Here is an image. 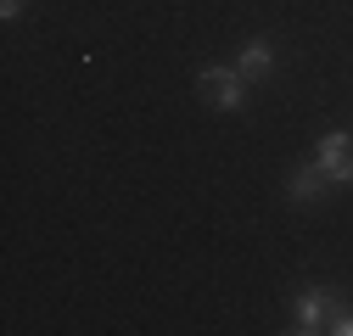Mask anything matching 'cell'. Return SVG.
I'll return each mask as SVG.
<instances>
[{
	"instance_id": "6da1fadb",
	"label": "cell",
	"mask_w": 353,
	"mask_h": 336,
	"mask_svg": "<svg viewBox=\"0 0 353 336\" xmlns=\"http://www.w3.org/2000/svg\"><path fill=\"white\" fill-rule=\"evenodd\" d=\"M241 67H202V78H196V90L219 107V112H236L241 107Z\"/></svg>"
},
{
	"instance_id": "7a4b0ae2",
	"label": "cell",
	"mask_w": 353,
	"mask_h": 336,
	"mask_svg": "<svg viewBox=\"0 0 353 336\" xmlns=\"http://www.w3.org/2000/svg\"><path fill=\"white\" fill-rule=\"evenodd\" d=\"M314 162L325 168L331 185H347V180H353V140H347L342 129H331V135L314 146Z\"/></svg>"
},
{
	"instance_id": "3957f363",
	"label": "cell",
	"mask_w": 353,
	"mask_h": 336,
	"mask_svg": "<svg viewBox=\"0 0 353 336\" xmlns=\"http://www.w3.org/2000/svg\"><path fill=\"white\" fill-rule=\"evenodd\" d=\"M331 308H336V297H325V291H308V297H297V330H325V319H331Z\"/></svg>"
},
{
	"instance_id": "277c9868",
	"label": "cell",
	"mask_w": 353,
	"mask_h": 336,
	"mask_svg": "<svg viewBox=\"0 0 353 336\" xmlns=\"http://www.w3.org/2000/svg\"><path fill=\"white\" fill-rule=\"evenodd\" d=\"M236 67H241V78H270V67H275V51L263 45V39H252V45L241 51V62H236Z\"/></svg>"
},
{
	"instance_id": "5b68a950",
	"label": "cell",
	"mask_w": 353,
	"mask_h": 336,
	"mask_svg": "<svg viewBox=\"0 0 353 336\" xmlns=\"http://www.w3.org/2000/svg\"><path fill=\"white\" fill-rule=\"evenodd\" d=\"M320 185H331L320 162H308V168H297V174H292V196H297V202H314V196H320Z\"/></svg>"
},
{
	"instance_id": "8992f818",
	"label": "cell",
	"mask_w": 353,
	"mask_h": 336,
	"mask_svg": "<svg viewBox=\"0 0 353 336\" xmlns=\"http://www.w3.org/2000/svg\"><path fill=\"white\" fill-rule=\"evenodd\" d=\"M325 330H336V336H353V314H347V308H331Z\"/></svg>"
},
{
	"instance_id": "52a82bcc",
	"label": "cell",
	"mask_w": 353,
	"mask_h": 336,
	"mask_svg": "<svg viewBox=\"0 0 353 336\" xmlns=\"http://www.w3.org/2000/svg\"><path fill=\"white\" fill-rule=\"evenodd\" d=\"M17 6H23V0H0V12H6V17H17Z\"/></svg>"
}]
</instances>
